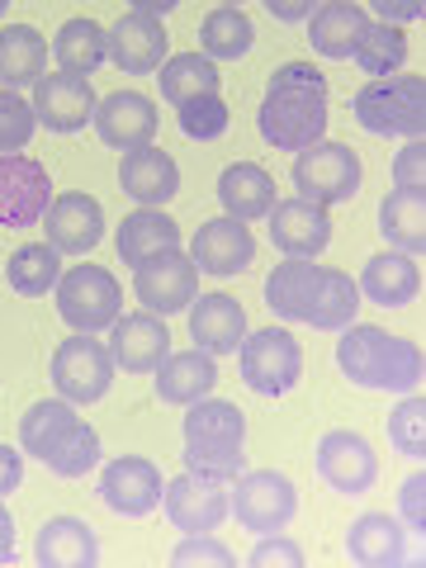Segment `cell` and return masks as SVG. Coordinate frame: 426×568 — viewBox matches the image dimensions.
Listing matches in <instances>:
<instances>
[{
	"label": "cell",
	"mask_w": 426,
	"mask_h": 568,
	"mask_svg": "<svg viewBox=\"0 0 426 568\" xmlns=\"http://www.w3.org/2000/svg\"><path fill=\"white\" fill-rule=\"evenodd\" d=\"M171 58V33L156 14H142V10H129L123 20H114L110 29V62L129 77H148Z\"/></svg>",
	"instance_id": "obj_20"
},
{
	"label": "cell",
	"mask_w": 426,
	"mask_h": 568,
	"mask_svg": "<svg viewBox=\"0 0 426 568\" xmlns=\"http://www.w3.org/2000/svg\"><path fill=\"white\" fill-rule=\"evenodd\" d=\"M394 181L398 190H426V142L403 138V148L394 152Z\"/></svg>",
	"instance_id": "obj_47"
},
{
	"label": "cell",
	"mask_w": 426,
	"mask_h": 568,
	"mask_svg": "<svg viewBox=\"0 0 426 568\" xmlns=\"http://www.w3.org/2000/svg\"><path fill=\"white\" fill-rule=\"evenodd\" d=\"M0 156H6V152H0Z\"/></svg>",
	"instance_id": "obj_57"
},
{
	"label": "cell",
	"mask_w": 426,
	"mask_h": 568,
	"mask_svg": "<svg viewBox=\"0 0 426 568\" xmlns=\"http://www.w3.org/2000/svg\"><path fill=\"white\" fill-rule=\"evenodd\" d=\"M171 564L175 568H237V555L223 540H213V530H209V536H185L171 549Z\"/></svg>",
	"instance_id": "obj_45"
},
{
	"label": "cell",
	"mask_w": 426,
	"mask_h": 568,
	"mask_svg": "<svg viewBox=\"0 0 426 568\" xmlns=\"http://www.w3.org/2000/svg\"><path fill=\"white\" fill-rule=\"evenodd\" d=\"M379 233L403 256H426V190H388L379 204Z\"/></svg>",
	"instance_id": "obj_33"
},
{
	"label": "cell",
	"mask_w": 426,
	"mask_h": 568,
	"mask_svg": "<svg viewBox=\"0 0 426 568\" xmlns=\"http://www.w3.org/2000/svg\"><path fill=\"white\" fill-rule=\"evenodd\" d=\"M355 290H361V298H369V304H379V308H407L422 294V265H417V256L379 252V256L365 261Z\"/></svg>",
	"instance_id": "obj_23"
},
{
	"label": "cell",
	"mask_w": 426,
	"mask_h": 568,
	"mask_svg": "<svg viewBox=\"0 0 426 568\" xmlns=\"http://www.w3.org/2000/svg\"><path fill=\"white\" fill-rule=\"evenodd\" d=\"M313 275L317 265L298 261V256H284L271 275H265V304H271L275 317L284 323H304V308H308V294H313Z\"/></svg>",
	"instance_id": "obj_38"
},
{
	"label": "cell",
	"mask_w": 426,
	"mask_h": 568,
	"mask_svg": "<svg viewBox=\"0 0 426 568\" xmlns=\"http://www.w3.org/2000/svg\"><path fill=\"white\" fill-rule=\"evenodd\" d=\"M190 256L194 265H200L204 275H242L246 265L256 261V237L252 227H246L242 219H233V213H223V219H209L200 223V233L190 237Z\"/></svg>",
	"instance_id": "obj_16"
},
{
	"label": "cell",
	"mask_w": 426,
	"mask_h": 568,
	"mask_svg": "<svg viewBox=\"0 0 426 568\" xmlns=\"http://www.w3.org/2000/svg\"><path fill=\"white\" fill-rule=\"evenodd\" d=\"M317 6H323V0H265V10H271L280 24H304Z\"/></svg>",
	"instance_id": "obj_51"
},
{
	"label": "cell",
	"mask_w": 426,
	"mask_h": 568,
	"mask_svg": "<svg viewBox=\"0 0 426 568\" xmlns=\"http://www.w3.org/2000/svg\"><path fill=\"white\" fill-rule=\"evenodd\" d=\"M219 6H242V0H219Z\"/></svg>",
	"instance_id": "obj_55"
},
{
	"label": "cell",
	"mask_w": 426,
	"mask_h": 568,
	"mask_svg": "<svg viewBox=\"0 0 426 568\" xmlns=\"http://www.w3.org/2000/svg\"><path fill=\"white\" fill-rule=\"evenodd\" d=\"M175 6H181V0H133V10H142V14H156V20H162V14H171Z\"/></svg>",
	"instance_id": "obj_54"
},
{
	"label": "cell",
	"mask_w": 426,
	"mask_h": 568,
	"mask_svg": "<svg viewBox=\"0 0 426 568\" xmlns=\"http://www.w3.org/2000/svg\"><path fill=\"white\" fill-rule=\"evenodd\" d=\"M52 58L62 62V71L71 77H91L95 67L110 62V29L95 20H67L52 39Z\"/></svg>",
	"instance_id": "obj_35"
},
{
	"label": "cell",
	"mask_w": 426,
	"mask_h": 568,
	"mask_svg": "<svg viewBox=\"0 0 426 568\" xmlns=\"http://www.w3.org/2000/svg\"><path fill=\"white\" fill-rule=\"evenodd\" d=\"M190 336L209 355H233L246 336V308L227 294H200L190 304Z\"/></svg>",
	"instance_id": "obj_26"
},
{
	"label": "cell",
	"mask_w": 426,
	"mask_h": 568,
	"mask_svg": "<svg viewBox=\"0 0 426 568\" xmlns=\"http://www.w3.org/2000/svg\"><path fill=\"white\" fill-rule=\"evenodd\" d=\"M48 43L33 24H6L0 29V85L6 91H24L48 77Z\"/></svg>",
	"instance_id": "obj_31"
},
{
	"label": "cell",
	"mask_w": 426,
	"mask_h": 568,
	"mask_svg": "<svg viewBox=\"0 0 426 568\" xmlns=\"http://www.w3.org/2000/svg\"><path fill=\"white\" fill-rule=\"evenodd\" d=\"M48 204H52V175L39 156H24V152L0 156V227L43 223Z\"/></svg>",
	"instance_id": "obj_11"
},
{
	"label": "cell",
	"mask_w": 426,
	"mask_h": 568,
	"mask_svg": "<svg viewBox=\"0 0 426 568\" xmlns=\"http://www.w3.org/2000/svg\"><path fill=\"white\" fill-rule=\"evenodd\" d=\"M6 280L14 294L24 298H43L58 290L62 280V252H52L48 242H24L10 252V265H6Z\"/></svg>",
	"instance_id": "obj_36"
},
{
	"label": "cell",
	"mask_w": 426,
	"mask_h": 568,
	"mask_svg": "<svg viewBox=\"0 0 426 568\" xmlns=\"http://www.w3.org/2000/svg\"><path fill=\"white\" fill-rule=\"evenodd\" d=\"M355 119L375 138H422L426 129V77H375L355 91Z\"/></svg>",
	"instance_id": "obj_4"
},
{
	"label": "cell",
	"mask_w": 426,
	"mask_h": 568,
	"mask_svg": "<svg viewBox=\"0 0 426 568\" xmlns=\"http://www.w3.org/2000/svg\"><path fill=\"white\" fill-rule=\"evenodd\" d=\"M388 440H394V450L403 459H413V465L426 459V398H422V388L403 394V403L388 413Z\"/></svg>",
	"instance_id": "obj_41"
},
{
	"label": "cell",
	"mask_w": 426,
	"mask_h": 568,
	"mask_svg": "<svg viewBox=\"0 0 426 568\" xmlns=\"http://www.w3.org/2000/svg\"><path fill=\"white\" fill-rule=\"evenodd\" d=\"M43 233L48 246L62 256H85L95 252L100 237H104V209L81 190H67V194H52V204L43 213Z\"/></svg>",
	"instance_id": "obj_15"
},
{
	"label": "cell",
	"mask_w": 426,
	"mask_h": 568,
	"mask_svg": "<svg viewBox=\"0 0 426 568\" xmlns=\"http://www.w3.org/2000/svg\"><path fill=\"white\" fill-rule=\"evenodd\" d=\"M365 6L375 10L384 24H413V20H422L426 0H365Z\"/></svg>",
	"instance_id": "obj_49"
},
{
	"label": "cell",
	"mask_w": 426,
	"mask_h": 568,
	"mask_svg": "<svg viewBox=\"0 0 426 568\" xmlns=\"http://www.w3.org/2000/svg\"><path fill=\"white\" fill-rule=\"evenodd\" d=\"M200 43H204V58H213V62H237V58H246V52H252L256 29H252V20L242 14V6H219V10L204 14Z\"/></svg>",
	"instance_id": "obj_39"
},
{
	"label": "cell",
	"mask_w": 426,
	"mask_h": 568,
	"mask_svg": "<svg viewBox=\"0 0 426 568\" xmlns=\"http://www.w3.org/2000/svg\"><path fill=\"white\" fill-rule=\"evenodd\" d=\"M119 185L129 200H138V209H162L181 194V166H175V156L162 152L156 142H142V148L123 152Z\"/></svg>",
	"instance_id": "obj_19"
},
{
	"label": "cell",
	"mask_w": 426,
	"mask_h": 568,
	"mask_svg": "<svg viewBox=\"0 0 426 568\" xmlns=\"http://www.w3.org/2000/svg\"><path fill=\"white\" fill-rule=\"evenodd\" d=\"M152 384H156V398L162 403H175V407H190L213 394L219 384V365H213L209 351H171L162 365L152 369Z\"/></svg>",
	"instance_id": "obj_24"
},
{
	"label": "cell",
	"mask_w": 426,
	"mask_h": 568,
	"mask_svg": "<svg viewBox=\"0 0 426 568\" xmlns=\"http://www.w3.org/2000/svg\"><path fill=\"white\" fill-rule=\"evenodd\" d=\"M256 129L275 152H304L313 142H323L327 85H265Z\"/></svg>",
	"instance_id": "obj_3"
},
{
	"label": "cell",
	"mask_w": 426,
	"mask_h": 568,
	"mask_svg": "<svg viewBox=\"0 0 426 568\" xmlns=\"http://www.w3.org/2000/svg\"><path fill=\"white\" fill-rule=\"evenodd\" d=\"M77 426H81L77 403H67V398H43V403H33L29 413L20 417V446H24V455H33V459H48L71 432H77Z\"/></svg>",
	"instance_id": "obj_34"
},
{
	"label": "cell",
	"mask_w": 426,
	"mask_h": 568,
	"mask_svg": "<svg viewBox=\"0 0 426 568\" xmlns=\"http://www.w3.org/2000/svg\"><path fill=\"white\" fill-rule=\"evenodd\" d=\"M265 219H271V242L280 246L284 256L313 261L332 242L327 209L313 204V200H275V209L265 213Z\"/></svg>",
	"instance_id": "obj_22"
},
{
	"label": "cell",
	"mask_w": 426,
	"mask_h": 568,
	"mask_svg": "<svg viewBox=\"0 0 426 568\" xmlns=\"http://www.w3.org/2000/svg\"><path fill=\"white\" fill-rule=\"evenodd\" d=\"M336 369H342V379H351L355 388L413 394V388H422L426 361H422V346L407 342V336L351 323V327H342V342H336Z\"/></svg>",
	"instance_id": "obj_1"
},
{
	"label": "cell",
	"mask_w": 426,
	"mask_h": 568,
	"mask_svg": "<svg viewBox=\"0 0 426 568\" xmlns=\"http://www.w3.org/2000/svg\"><path fill=\"white\" fill-rule=\"evenodd\" d=\"M275 181H271V171H261L256 162H233L223 175H219V204L233 213V219L242 223H256L265 219V213L275 209Z\"/></svg>",
	"instance_id": "obj_32"
},
{
	"label": "cell",
	"mask_w": 426,
	"mask_h": 568,
	"mask_svg": "<svg viewBox=\"0 0 426 568\" xmlns=\"http://www.w3.org/2000/svg\"><path fill=\"white\" fill-rule=\"evenodd\" d=\"M114 369H129V375H152L156 365L171 355V332L162 323V313L142 308V313H119L114 317V336L110 342Z\"/></svg>",
	"instance_id": "obj_17"
},
{
	"label": "cell",
	"mask_w": 426,
	"mask_h": 568,
	"mask_svg": "<svg viewBox=\"0 0 426 568\" xmlns=\"http://www.w3.org/2000/svg\"><path fill=\"white\" fill-rule=\"evenodd\" d=\"M95 133L104 148H114V152H129V148H142V142H152L156 138V123H162V114H156V104L148 95H138V91H114V95H104L95 100Z\"/></svg>",
	"instance_id": "obj_21"
},
{
	"label": "cell",
	"mask_w": 426,
	"mask_h": 568,
	"mask_svg": "<svg viewBox=\"0 0 426 568\" xmlns=\"http://www.w3.org/2000/svg\"><path fill=\"white\" fill-rule=\"evenodd\" d=\"M361 156H355L346 142H313V148L294 152V185H298V200H313V204H346L361 194Z\"/></svg>",
	"instance_id": "obj_9"
},
{
	"label": "cell",
	"mask_w": 426,
	"mask_h": 568,
	"mask_svg": "<svg viewBox=\"0 0 426 568\" xmlns=\"http://www.w3.org/2000/svg\"><path fill=\"white\" fill-rule=\"evenodd\" d=\"M181 110V133L190 138V142H213V138H223L227 133V100L213 91V95H194V100H185V104H175Z\"/></svg>",
	"instance_id": "obj_43"
},
{
	"label": "cell",
	"mask_w": 426,
	"mask_h": 568,
	"mask_svg": "<svg viewBox=\"0 0 426 568\" xmlns=\"http://www.w3.org/2000/svg\"><path fill=\"white\" fill-rule=\"evenodd\" d=\"M317 474H323V484L342 497H365L375 488L379 478V459H375V446L361 436V432H346V426H336L317 440Z\"/></svg>",
	"instance_id": "obj_13"
},
{
	"label": "cell",
	"mask_w": 426,
	"mask_h": 568,
	"mask_svg": "<svg viewBox=\"0 0 426 568\" xmlns=\"http://www.w3.org/2000/svg\"><path fill=\"white\" fill-rule=\"evenodd\" d=\"M162 507H166L175 530H185V536H209V530H219L227 521V484L185 469L181 478L166 484Z\"/></svg>",
	"instance_id": "obj_14"
},
{
	"label": "cell",
	"mask_w": 426,
	"mask_h": 568,
	"mask_svg": "<svg viewBox=\"0 0 426 568\" xmlns=\"http://www.w3.org/2000/svg\"><path fill=\"white\" fill-rule=\"evenodd\" d=\"M58 317L71 332H104L123 313V284L104 265H67L58 280Z\"/></svg>",
	"instance_id": "obj_5"
},
{
	"label": "cell",
	"mask_w": 426,
	"mask_h": 568,
	"mask_svg": "<svg viewBox=\"0 0 426 568\" xmlns=\"http://www.w3.org/2000/svg\"><path fill=\"white\" fill-rule=\"evenodd\" d=\"M185 469L209 474L219 484H233L246 469V417L227 398L190 403L185 417Z\"/></svg>",
	"instance_id": "obj_2"
},
{
	"label": "cell",
	"mask_w": 426,
	"mask_h": 568,
	"mask_svg": "<svg viewBox=\"0 0 426 568\" xmlns=\"http://www.w3.org/2000/svg\"><path fill=\"white\" fill-rule=\"evenodd\" d=\"M365 29H369V10L361 0H323L308 14V43L317 58H332V62L351 58Z\"/></svg>",
	"instance_id": "obj_25"
},
{
	"label": "cell",
	"mask_w": 426,
	"mask_h": 568,
	"mask_svg": "<svg viewBox=\"0 0 426 568\" xmlns=\"http://www.w3.org/2000/svg\"><path fill=\"white\" fill-rule=\"evenodd\" d=\"M39 119H33V104L20 91H6L0 85V152H24Z\"/></svg>",
	"instance_id": "obj_44"
},
{
	"label": "cell",
	"mask_w": 426,
	"mask_h": 568,
	"mask_svg": "<svg viewBox=\"0 0 426 568\" xmlns=\"http://www.w3.org/2000/svg\"><path fill=\"white\" fill-rule=\"evenodd\" d=\"M237 361H242V384L256 398H280L304 379V351H298L290 327L246 332L237 346Z\"/></svg>",
	"instance_id": "obj_6"
},
{
	"label": "cell",
	"mask_w": 426,
	"mask_h": 568,
	"mask_svg": "<svg viewBox=\"0 0 426 568\" xmlns=\"http://www.w3.org/2000/svg\"><path fill=\"white\" fill-rule=\"evenodd\" d=\"M114 242H119V261L138 271L142 261H152V256L181 246V223L166 219L162 209H133L129 219L114 227Z\"/></svg>",
	"instance_id": "obj_29"
},
{
	"label": "cell",
	"mask_w": 426,
	"mask_h": 568,
	"mask_svg": "<svg viewBox=\"0 0 426 568\" xmlns=\"http://www.w3.org/2000/svg\"><path fill=\"white\" fill-rule=\"evenodd\" d=\"M33 119L52 133H81L95 114V91L91 77H71V71H52L33 85Z\"/></svg>",
	"instance_id": "obj_18"
},
{
	"label": "cell",
	"mask_w": 426,
	"mask_h": 568,
	"mask_svg": "<svg viewBox=\"0 0 426 568\" xmlns=\"http://www.w3.org/2000/svg\"><path fill=\"white\" fill-rule=\"evenodd\" d=\"M162 493L166 478L148 455H114L100 469V503L114 517H148V511L162 507Z\"/></svg>",
	"instance_id": "obj_12"
},
{
	"label": "cell",
	"mask_w": 426,
	"mask_h": 568,
	"mask_svg": "<svg viewBox=\"0 0 426 568\" xmlns=\"http://www.w3.org/2000/svg\"><path fill=\"white\" fill-rule=\"evenodd\" d=\"M100 436H95V426H77V432H71L67 440H62V446L58 450H52L48 459H43V465L52 469V474H58V478H81V474H91L95 465H100Z\"/></svg>",
	"instance_id": "obj_42"
},
{
	"label": "cell",
	"mask_w": 426,
	"mask_h": 568,
	"mask_svg": "<svg viewBox=\"0 0 426 568\" xmlns=\"http://www.w3.org/2000/svg\"><path fill=\"white\" fill-rule=\"evenodd\" d=\"M227 511L252 536H280L298 517V493L290 484V474L280 469H252V474L242 469L233 478V493H227Z\"/></svg>",
	"instance_id": "obj_8"
},
{
	"label": "cell",
	"mask_w": 426,
	"mask_h": 568,
	"mask_svg": "<svg viewBox=\"0 0 426 568\" xmlns=\"http://www.w3.org/2000/svg\"><path fill=\"white\" fill-rule=\"evenodd\" d=\"M6 10H10V0H0V14H6Z\"/></svg>",
	"instance_id": "obj_56"
},
{
	"label": "cell",
	"mask_w": 426,
	"mask_h": 568,
	"mask_svg": "<svg viewBox=\"0 0 426 568\" xmlns=\"http://www.w3.org/2000/svg\"><path fill=\"white\" fill-rule=\"evenodd\" d=\"M33 559L43 568H95L100 564V545L95 530L81 517H52L39 526V540H33Z\"/></svg>",
	"instance_id": "obj_28"
},
{
	"label": "cell",
	"mask_w": 426,
	"mask_h": 568,
	"mask_svg": "<svg viewBox=\"0 0 426 568\" xmlns=\"http://www.w3.org/2000/svg\"><path fill=\"white\" fill-rule=\"evenodd\" d=\"M271 85H327V81H323V71L308 67V62H284L271 77Z\"/></svg>",
	"instance_id": "obj_52"
},
{
	"label": "cell",
	"mask_w": 426,
	"mask_h": 568,
	"mask_svg": "<svg viewBox=\"0 0 426 568\" xmlns=\"http://www.w3.org/2000/svg\"><path fill=\"white\" fill-rule=\"evenodd\" d=\"M24 484V455L14 446H0V497H10Z\"/></svg>",
	"instance_id": "obj_50"
},
{
	"label": "cell",
	"mask_w": 426,
	"mask_h": 568,
	"mask_svg": "<svg viewBox=\"0 0 426 568\" xmlns=\"http://www.w3.org/2000/svg\"><path fill=\"white\" fill-rule=\"evenodd\" d=\"M10 559H14V517H10L6 497H0V564H10Z\"/></svg>",
	"instance_id": "obj_53"
},
{
	"label": "cell",
	"mask_w": 426,
	"mask_h": 568,
	"mask_svg": "<svg viewBox=\"0 0 426 568\" xmlns=\"http://www.w3.org/2000/svg\"><path fill=\"white\" fill-rule=\"evenodd\" d=\"M48 379L58 388V398H67V403H77V407L100 403L114 384V355L95 332H71L67 342L52 351Z\"/></svg>",
	"instance_id": "obj_7"
},
{
	"label": "cell",
	"mask_w": 426,
	"mask_h": 568,
	"mask_svg": "<svg viewBox=\"0 0 426 568\" xmlns=\"http://www.w3.org/2000/svg\"><path fill=\"white\" fill-rule=\"evenodd\" d=\"M398 511H403V526L407 530H426V474L417 465V474H407L403 478V488H398Z\"/></svg>",
	"instance_id": "obj_48"
},
{
	"label": "cell",
	"mask_w": 426,
	"mask_h": 568,
	"mask_svg": "<svg viewBox=\"0 0 426 568\" xmlns=\"http://www.w3.org/2000/svg\"><path fill=\"white\" fill-rule=\"evenodd\" d=\"M156 81H162V95L171 104H185L194 95H213L223 85L219 62L204 58V52H175V58L156 67Z\"/></svg>",
	"instance_id": "obj_37"
},
{
	"label": "cell",
	"mask_w": 426,
	"mask_h": 568,
	"mask_svg": "<svg viewBox=\"0 0 426 568\" xmlns=\"http://www.w3.org/2000/svg\"><path fill=\"white\" fill-rule=\"evenodd\" d=\"M133 294L142 308L152 313H185L194 298H200V265L185 246H175V252H162L152 261H142L133 271Z\"/></svg>",
	"instance_id": "obj_10"
},
{
	"label": "cell",
	"mask_w": 426,
	"mask_h": 568,
	"mask_svg": "<svg viewBox=\"0 0 426 568\" xmlns=\"http://www.w3.org/2000/svg\"><path fill=\"white\" fill-rule=\"evenodd\" d=\"M355 313H361V290H355V280L346 271H327V265H317L304 323L317 327V332H342V327L355 323Z\"/></svg>",
	"instance_id": "obj_30"
},
{
	"label": "cell",
	"mask_w": 426,
	"mask_h": 568,
	"mask_svg": "<svg viewBox=\"0 0 426 568\" xmlns=\"http://www.w3.org/2000/svg\"><path fill=\"white\" fill-rule=\"evenodd\" d=\"M246 564H252V568H304L308 559H304V545H294V540L280 530V536H256Z\"/></svg>",
	"instance_id": "obj_46"
},
{
	"label": "cell",
	"mask_w": 426,
	"mask_h": 568,
	"mask_svg": "<svg viewBox=\"0 0 426 568\" xmlns=\"http://www.w3.org/2000/svg\"><path fill=\"white\" fill-rule=\"evenodd\" d=\"M346 555L361 568H398L407 559V526L384 511H365L346 530Z\"/></svg>",
	"instance_id": "obj_27"
},
{
	"label": "cell",
	"mask_w": 426,
	"mask_h": 568,
	"mask_svg": "<svg viewBox=\"0 0 426 568\" xmlns=\"http://www.w3.org/2000/svg\"><path fill=\"white\" fill-rule=\"evenodd\" d=\"M351 58L361 62V71L369 81H375V77H394V71L407 62V33H403V24L369 20V29L361 33V43H355Z\"/></svg>",
	"instance_id": "obj_40"
}]
</instances>
